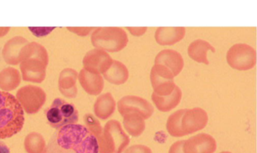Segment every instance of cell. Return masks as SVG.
<instances>
[{
    "instance_id": "cell-1",
    "label": "cell",
    "mask_w": 257,
    "mask_h": 153,
    "mask_svg": "<svg viewBox=\"0 0 257 153\" xmlns=\"http://www.w3.org/2000/svg\"><path fill=\"white\" fill-rule=\"evenodd\" d=\"M45 153H99L98 142L85 126L67 124L54 132Z\"/></svg>"
},
{
    "instance_id": "cell-2",
    "label": "cell",
    "mask_w": 257,
    "mask_h": 153,
    "mask_svg": "<svg viewBox=\"0 0 257 153\" xmlns=\"http://www.w3.org/2000/svg\"><path fill=\"white\" fill-rule=\"evenodd\" d=\"M21 60L20 68L24 80L36 84L44 81L49 61L44 46L37 42L28 43L22 48Z\"/></svg>"
},
{
    "instance_id": "cell-3",
    "label": "cell",
    "mask_w": 257,
    "mask_h": 153,
    "mask_svg": "<svg viewBox=\"0 0 257 153\" xmlns=\"http://www.w3.org/2000/svg\"><path fill=\"white\" fill-rule=\"evenodd\" d=\"M25 124V111L13 94L0 91V140L17 134Z\"/></svg>"
},
{
    "instance_id": "cell-4",
    "label": "cell",
    "mask_w": 257,
    "mask_h": 153,
    "mask_svg": "<svg viewBox=\"0 0 257 153\" xmlns=\"http://www.w3.org/2000/svg\"><path fill=\"white\" fill-rule=\"evenodd\" d=\"M208 122L207 112L201 108L182 109L168 117L166 127L172 136L180 138L201 130Z\"/></svg>"
},
{
    "instance_id": "cell-5",
    "label": "cell",
    "mask_w": 257,
    "mask_h": 153,
    "mask_svg": "<svg viewBox=\"0 0 257 153\" xmlns=\"http://www.w3.org/2000/svg\"><path fill=\"white\" fill-rule=\"evenodd\" d=\"M99 153H121L130 144V138L117 120H109L97 138Z\"/></svg>"
},
{
    "instance_id": "cell-6",
    "label": "cell",
    "mask_w": 257,
    "mask_h": 153,
    "mask_svg": "<svg viewBox=\"0 0 257 153\" xmlns=\"http://www.w3.org/2000/svg\"><path fill=\"white\" fill-rule=\"evenodd\" d=\"M128 42L127 33L119 27H99L91 34V43L97 49L119 52Z\"/></svg>"
},
{
    "instance_id": "cell-7",
    "label": "cell",
    "mask_w": 257,
    "mask_h": 153,
    "mask_svg": "<svg viewBox=\"0 0 257 153\" xmlns=\"http://www.w3.org/2000/svg\"><path fill=\"white\" fill-rule=\"evenodd\" d=\"M46 115L49 126L55 129L79 121V112L75 105L61 98L54 100L50 108L46 110Z\"/></svg>"
},
{
    "instance_id": "cell-8",
    "label": "cell",
    "mask_w": 257,
    "mask_h": 153,
    "mask_svg": "<svg viewBox=\"0 0 257 153\" xmlns=\"http://www.w3.org/2000/svg\"><path fill=\"white\" fill-rule=\"evenodd\" d=\"M226 60L232 68L247 70L255 66L256 52L253 48L246 44H236L227 51Z\"/></svg>"
},
{
    "instance_id": "cell-9",
    "label": "cell",
    "mask_w": 257,
    "mask_h": 153,
    "mask_svg": "<svg viewBox=\"0 0 257 153\" xmlns=\"http://www.w3.org/2000/svg\"><path fill=\"white\" fill-rule=\"evenodd\" d=\"M16 98L27 114H35L46 103V93L37 86L27 85L19 90Z\"/></svg>"
},
{
    "instance_id": "cell-10",
    "label": "cell",
    "mask_w": 257,
    "mask_h": 153,
    "mask_svg": "<svg viewBox=\"0 0 257 153\" xmlns=\"http://www.w3.org/2000/svg\"><path fill=\"white\" fill-rule=\"evenodd\" d=\"M117 106L122 116L130 112H137L142 116L144 120H148L154 112L153 105L144 98L138 96H124L118 100Z\"/></svg>"
},
{
    "instance_id": "cell-11",
    "label": "cell",
    "mask_w": 257,
    "mask_h": 153,
    "mask_svg": "<svg viewBox=\"0 0 257 153\" xmlns=\"http://www.w3.org/2000/svg\"><path fill=\"white\" fill-rule=\"evenodd\" d=\"M112 61L113 60L107 52L95 48L85 54L83 58L84 69L91 73L104 74L110 68Z\"/></svg>"
},
{
    "instance_id": "cell-12",
    "label": "cell",
    "mask_w": 257,
    "mask_h": 153,
    "mask_svg": "<svg viewBox=\"0 0 257 153\" xmlns=\"http://www.w3.org/2000/svg\"><path fill=\"white\" fill-rule=\"evenodd\" d=\"M216 150V140L205 133L198 134L184 141V153H214Z\"/></svg>"
},
{
    "instance_id": "cell-13",
    "label": "cell",
    "mask_w": 257,
    "mask_h": 153,
    "mask_svg": "<svg viewBox=\"0 0 257 153\" xmlns=\"http://www.w3.org/2000/svg\"><path fill=\"white\" fill-rule=\"evenodd\" d=\"M155 64H160L168 69L175 78L183 70L184 60L180 52L174 50L167 49L157 54L155 58Z\"/></svg>"
},
{
    "instance_id": "cell-14",
    "label": "cell",
    "mask_w": 257,
    "mask_h": 153,
    "mask_svg": "<svg viewBox=\"0 0 257 153\" xmlns=\"http://www.w3.org/2000/svg\"><path fill=\"white\" fill-rule=\"evenodd\" d=\"M29 43L26 38L22 36H16L6 43L3 49V57L10 64H19L22 62L21 54L25 45Z\"/></svg>"
},
{
    "instance_id": "cell-15",
    "label": "cell",
    "mask_w": 257,
    "mask_h": 153,
    "mask_svg": "<svg viewBox=\"0 0 257 153\" xmlns=\"http://www.w3.org/2000/svg\"><path fill=\"white\" fill-rule=\"evenodd\" d=\"M79 80L84 90L91 96H98L104 87V81L101 75L91 73L85 69L80 70Z\"/></svg>"
},
{
    "instance_id": "cell-16",
    "label": "cell",
    "mask_w": 257,
    "mask_h": 153,
    "mask_svg": "<svg viewBox=\"0 0 257 153\" xmlns=\"http://www.w3.org/2000/svg\"><path fill=\"white\" fill-rule=\"evenodd\" d=\"M78 73L73 68H65L60 74L58 88L63 96L67 98H75L77 96L76 86Z\"/></svg>"
},
{
    "instance_id": "cell-17",
    "label": "cell",
    "mask_w": 257,
    "mask_h": 153,
    "mask_svg": "<svg viewBox=\"0 0 257 153\" xmlns=\"http://www.w3.org/2000/svg\"><path fill=\"white\" fill-rule=\"evenodd\" d=\"M186 34L185 27H159L155 33L156 42L160 45H173Z\"/></svg>"
},
{
    "instance_id": "cell-18",
    "label": "cell",
    "mask_w": 257,
    "mask_h": 153,
    "mask_svg": "<svg viewBox=\"0 0 257 153\" xmlns=\"http://www.w3.org/2000/svg\"><path fill=\"white\" fill-rule=\"evenodd\" d=\"M182 98V91L180 87L176 86L174 92L169 96H159L152 94V100L158 110L162 112H168L175 108L180 104Z\"/></svg>"
},
{
    "instance_id": "cell-19",
    "label": "cell",
    "mask_w": 257,
    "mask_h": 153,
    "mask_svg": "<svg viewBox=\"0 0 257 153\" xmlns=\"http://www.w3.org/2000/svg\"><path fill=\"white\" fill-rule=\"evenodd\" d=\"M115 102L113 96L109 92L105 93L97 98L94 105V112L96 116L105 120L115 112Z\"/></svg>"
},
{
    "instance_id": "cell-20",
    "label": "cell",
    "mask_w": 257,
    "mask_h": 153,
    "mask_svg": "<svg viewBox=\"0 0 257 153\" xmlns=\"http://www.w3.org/2000/svg\"><path fill=\"white\" fill-rule=\"evenodd\" d=\"M208 50L215 52L216 50L209 42L202 39L194 40L188 48V54L191 58L198 62L204 63L206 64H209L207 57V52Z\"/></svg>"
},
{
    "instance_id": "cell-21",
    "label": "cell",
    "mask_w": 257,
    "mask_h": 153,
    "mask_svg": "<svg viewBox=\"0 0 257 153\" xmlns=\"http://www.w3.org/2000/svg\"><path fill=\"white\" fill-rule=\"evenodd\" d=\"M103 76L111 84L121 85L128 79L129 72L127 67L122 62L113 60L110 68L103 74Z\"/></svg>"
},
{
    "instance_id": "cell-22",
    "label": "cell",
    "mask_w": 257,
    "mask_h": 153,
    "mask_svg": "<svg viewBox=\"0 0 257 153\" xmlns=\"http://www.w3.org/2000/svg\"><path fill=\"white\" fill-rule=\"evenodd\" d=\"M22 75L13 67H8L0 72V88L4 92L13 91L20 85Z\"/></svg>"
},
{
    "instance_id": "cell-23",
    "label": "cell",
    "mask_w": 257,
    "mask_h": 153,
    "mask_svg": "<svg viewBox=\"0 0 257 153\" xmlns=\"http://www.w3.org/2000/svg\"><path fill=\"white\" fill-rule=\"evenodd\" d=\"M142 116L137 112H130L123 116L124 129L132 136H141L145 130L146 124Z\"/></svg>"
},
{
    "instance_id": "cell-24",
    "label": "cell",
    "mask_w": 257,
    "mask_h": 153,
    "mask_svg": "<svg viewBox=\"0 0 257 153\" xmlns=\"http://www.w3.org/2000/svg\"><path fill=\"white\" fill-rule=\"evenodd\" d=\"M153 92L159 96H167L171 94L175 88L176 84L174 80H168L159 76L157 74L151 70L150 74Z\"/></svg>"
},
{
    "instance_id": "cell-25",
    "label": "cell",
    "mask_w": 257,
    "mask_h": 153,
    "mask_svg": "<svg viewBox=\"0 0 257 153\" xmlns=\"http://www.w3.org/2000/svg\"><path fill=\"white\" fill-rule=\"evenodd\" d=\"M46 140L43 135L37 132H31L25 140V148L28 153H45Z\"/></svg>"
},
{
    "instance_id": "cell-26",
    "label": "cell",
    "mask_w": 257,
    "mask_h": 153,
    "mask_svg": "<svg viewBox=\"0 0 257 153\" xmlns=\"http://www.w3.org/2000/svg\"><path fill=\"white\" fill-rule=\"evenodd\" d=\"M28 28L37 37H43L50 34L55 27H29Z\"/></svg>"
},
{
    "instance_id": "cell-27",
    "label": "cell",
    "mask_w": 257,
    "mask_h": 153,
    "mask_svg": "<svg viewBox=\"0 0 257 153\" xmlns=\"http://www.w3.org/2000/svg\"><path fill=\"white\" fill-rule=\"evenodd\" d=\"M124 153H153L150 147L144 145H134L129 147Z\"/></svg>"
},
{
    "instance_id": "cell-28",
    "label": "cell",
    "mask_w": 257,
    "mask_h": 153,
    "mask_svg": "<svg viewBox=\"0 0 257 153\" xmlns=\"http://www.w3.org/2000/svg\"><path fill=\"white\" fill-rule=\"evenodd\" d=\"M94 27H90V28H85V27H80V28H71V27H67V30L72 32L76 33L80 36H85L89 34L92 30H95Z\"/></svg>"
},
{
    "instance_id": "cell-29",
    "label": "cell",
    "mask_w": 257,
    "mask_h": 153,
    "mask_svg": "<svg viewBox=\"0 0 257 153\" xmlns=\"http://www.w3.org/2000/svg\"><path fill=\"white\" fill-rule=\"evenodd\" d=\"M185 140H179L174 142L170 147L169 153H184L183 151V144Z\"/></svg>"
},
{
    "instance_id": "cell-30",
    "label": "cell",
    "mask_w": 257,
    "mask_h": 153,
    "mask_svg": "<svg viewBox=\"0 0 257 153\" xmlns=\"http://www.w3.org/2000/svg\"><path fill=\"white\" fill-rule=\"evenodd\" d=\"M127 30L131 32L132 34L135 36H140L144 34V33L147 32V27H140V28H136V27H127Z\"/></svg>"
},
{
    "instance_id": "cell-31",
    "label": "cell",
    "mask_w": 257,
    "mask_h": 153,
    "mask_svg": "<svg viewBox=\"0 0 257 153\" xmlns=\"http://www.w3.org/2000/svg\"><path fill=\"white\" fill-rule=\"evenodd\" d=\"M0 153H10L8 146L2 141H0Z\"/></svg>"
},
{
    "instance_id": "cell-32",
    "label": "cell",
    "mask_w": 257,
    "mask_h": 153,
    "mask_svg": "<svg viewBox=\"0 0 257 153\" xmlns=\"http://www.w3.org/2000/svg\"><path fill=\"white\" fill-rule=\"evenodd\" d=\"M10 30V27H0V37L6 36Z\"/></svg>"
},
{
    "instance_id": "cell-33",
    "label": "cell",
    "mask_w": 257,
    "mask_h": 153,
    "mask_svg": "<svg viewBox=\"0 0 257 153\" xmlns=\"http://www.w3.org/2000/svg\"><path fill=\"white\" fill-rule=\"evenodd\" d=\"M220 153H231V152H230L225 151V152H220Z\"/></svg>"
}]
</instances>
